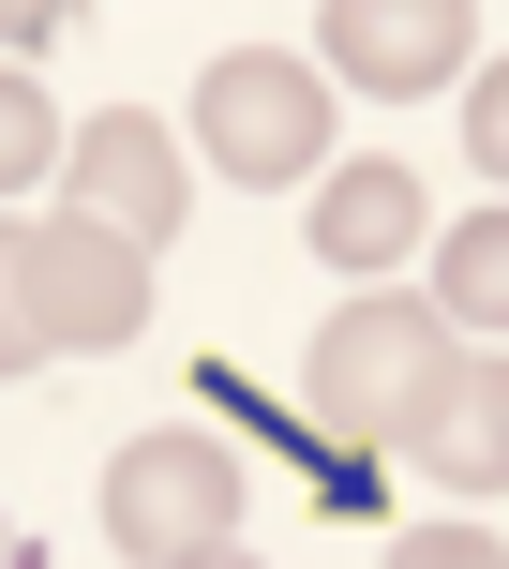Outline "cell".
<instances>
[{
	"instance_id": "obj_6",
	"label": "cell",
	"mask_w": 509,
	"mask_h": 569,
	"mask_svg": "<svg viewBox=\"0 0 509 569\" xmlns=\"http://www.w3.org/2000/svg\"><path fill=\"white\" fill-rule=\"evenodd\" d=\"M30 315H46V345H136L150 330V256L76 226V210H46L30 226Z\"/></svg>"
},
{
	"instance_id": "obj_2",
	"label": "cell",
	"mask_w": 509,
	"mask_h": 569,
	"mask_svg": "<svg viewBox=\"0 0 509 569\" xmlns=\"http://www.w3.org/2000/svg\"><path fill=\"white\" fill-rule=\"evenodd\" d=\"M330 106L345 90L315 76V60H285V46H226L196 76V150L226 180H315L330 166Z\"/></svg>"
},
{
	"instance_id": "obj_16",
	"label": "cell",
	"mask_w": 509,
	"mask_h": 569,
	"mask_svg": "<svg viewBox=\"0 0 509 569\" xmlns=\"http://www.w3.org/2000/svg\"><path fill=\"white\" fill-rule=\"evenodd\" d=\"M0 569H30V540H16V525H0Z\"/></svg>"
},
{
	"instance_id": "obj_7",
	"label": "cell",
	"mask_w": 509,
	"mask_h": 569,
	"mask_svg": "<svg viewBox=\"0 0 509 569\" xmlns=\"http://www.w3.org/2000/svg\"><path fill=\"white\" fill-rule=\"evenodd\" d=\"M405 465H435L450 495H509V345H465L405 420Z\"/></svg>"
},
{
	"instance_id": "obj_8",
	"label": "cell",
	"mask_w": 509,
	"mask_h": 569,
	"mask_svg": "<svg viewBox=\"0 0 509 569\" xmlns=\"http://www.w3.org/2000/svg\"><path fill=\"white\" fill-rule=\"evenodd\" d=\"M420 226H435V196L405 166H330V196H315V256L360 284H390V256H420Z\"/></svg>"
},
{
	"instance_id": "obj_11",
	"label": "cell",
	"mask_w": 509,
	"mask_h": 569,
	"mask_svg": "<svg viewBox=\"0 0 509 569\" xmlns=\"http://www.w3.org/2000/svg\"><path fill=\"white\" fill-rule=\"evenodd\" d=\"M30 360H60V345H46V315H30V226L0 210V375H30Z\"/></svg>"
},
{
	"instance_id": "obj_15",
	"label": "cell",
	"mask_w": 509,
	"mask_h": 569,
	"mask_svg": "<svg viewBox=\"0 0 509 569\" xmlns=\"http://www.w3.org/2000/svg\"><path fill=\"white\" fill-rule=\"evenodd\" d=\"M180 569H255V555H240V540H226V555H180Z\"/></svg>"
},
{
	"instance_id": "obj_1",
	"label": "cell",
	"mask_w": 509,
	"mask_h": 569,
	"mask_svg": "<svg viewBox=\"0 0 509 569\" xmlns=\"http://www.w3.org/2000/svg\"><path fill=\"white\" fill-rule=\"evenodd\" d=\"M465 360V330L435 300H390V284H360V300L315 330V360H300V405H315V435L330 450H405V420H420V390Z\"/></svg>"
},
{
	"instance_id": "obj_14",
	"label": "cell",
	"mask_w": 509,
	"mask_h": 569,
	"mask_svg": "<svg viewBox=\"0 0 509 569\" xmlns=\"http://www.w3.org/2000/svg\"><path fill=\"white\" fill-rule=\"evenodd\" d=\"M60 16H76V0H0V60H30V46H46Z\"/></svg>"
},
{
	"instance_id": "obj_9",
	"label": "cell",
	"mask_w": 509,
	"mask_h": 569,
	"mask_svg": "<svg viewBox=\"0 0 509 569\" xmlns=\"http://www.w3.org/2000/svg\"><path fill=\"white\" fill-rule=\"evenodd\" d=\"M435 315L450 330H509V210H465L435 240Z\"/></svg>"
},
{
	"instance_id": "obj_5",
	"label": "cell",
	"mask_w": 509,
	"mask_h": 569,
	"mask_svg": "<svg viewBox=\"0 0 509 569\" xmlns=\"http://www.w3.org/2000/svg\"><path fill=\"white\" fill-rule=\"evenodd\" d=\"M345 90L375 106H420V90H465V46H480V0H330L315 16Z\"/></svg>"
},
{
	"instance_id": "obj_4",
	"label": "cell",
	"mask_w": 509,
	"mask_h": 569,
	"mask_svg": "<svg viewBox=\"0 0 509 569\" xmlns=\"http://www.w3.org/2000/svg\"><path fill=\"white\" fill-rule=\"evenodd\" d=\"M60 196H76V226H106V240H136V256H166L180 210H196V166H180L166 120L106 106V120H76V150H60Z\"/></svg>"
},
{
	"instance_id": "obj_3",
	"label": "cell",
	"mask_w": 509,
	"mask_h": 569,
	"mask_svg": "<svg viewBox=\"0 0 509 569\" xmlns=\"http://www.w3.org/2000/svg\"><path fill=\"white\" fill-rule=\"evenodd\" d=\"M240 450L226 435H136V450L106 465V540L136 569H180V555H226L240 540Z\"/></svg>"
},
{
	"instance_id": "obj_10",
	"label": "cell",
	"mask_w": 509,
	"mask_h": 569,
	"mask_svg": "<svg viewBox=\"0 0 509 569\" xmlns=\"http://www.w3.org/2000/svg\"><path fill=\"white\" fill-rule=\"evenodd\" d=\"M60 150H76V136H60V106L30 90V60H0V210H16L30 180L60 166Z\"/></svg>"
},
{
	"instance_id": "obj_12",
	"label": "cell",
	"mask_w": 509,
	"mask_h": 569,
	"mask_svg": "<svg viewBox=\"0 0 509 569\" xmlns=\"http://www.w3.org/2000/svg\"><path fill=\"white\" fill-rule=\"evenodd\" d=\"M390 569H509V555H495V525H405Z\"/></svg>"
},
{
	"instance_id": "obj_13",
	"label": "cell",
	"mask_w": 509,
	"mask_h": 569,
	"mask_svg": "<svg viewBox=\"0 0 509 569\" xmlns=\"http://www.w3.org/2000/svg\"><path fill=\"white\" fill-rule=\"evenodd\" d=\"M465 150H480V180L509 196V60H495V76H465Z\"/></svg>"
}]
</instances>
